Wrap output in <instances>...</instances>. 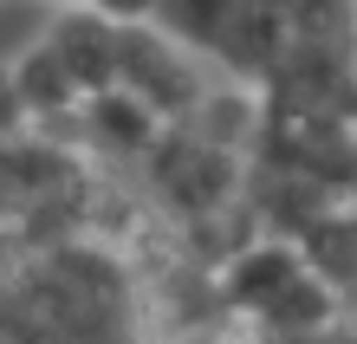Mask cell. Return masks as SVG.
Returning a JSON list of instances; mask_svg holds the SVG:
<instances>
[{"label":"cell","mask_w":357,"mask_h":344,"mask_svg":"<svg viewBox=\"0 0 357 344\" xmlns=\"http://www.w3.org/2000/svg\"><path fill=\"white\" fill-rule=\"evenodd\" d=\"M26 117H33V104H26V91H20V72L0 66V137H20Z\"/></svg>","instance_id":"obj_1"}]
</instances>
